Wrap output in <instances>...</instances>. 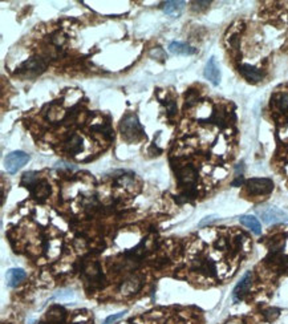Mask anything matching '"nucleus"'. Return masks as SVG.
<instances>
[{
    "mask_svg": "<svg viewBox=\"0 0 288 324\" xmlns=\"http://www.w3.org/2000/svg\"><path fill=\"white\" fill-rule=\"evenodd\" d=\"M120 131L126 141H138L144 137V129L135 114H126L122 118Z\"/></svg>",
    "mask_w": 288,
    "mask_h": 324,
    "instance_id": "1",
    "label": "nucleus"
},
{
    "mask_svg": "<svg viewBox=\"0 0 288 324\" xmlns=\"http://www.w3.org/2000/svg\"><path fill=\"white\" fill-rule=\"evenodd\" d=\"M47 63L41 57H31L20 65L18 73L23 77H36L44 72Z\"/></svg>",
    "mask_w": 288,
    "mask_h": 324,
    "instance_id": "2",
    "label": "nucleus"
},
{
    "mask_svg": "<svg viewBox=\"0 0 288 324\" xmlns=\"http://www.w3.org/2000/svg\"><path fill=\"white\" fill-rule=\"evenodd\" d=\"M246 189L251 195H267L274 190V182L270 178H250L246 182Z\"/></svg>",
    "mask_w": 288,
    "mask_h": 324,
    "instance_id": "3",
    "label": "nucleus"
},
{
    "mask_svg": "<svg viewBox=\"0 0 288 324\" xmlns=\"http://www.w3.org/2000/svg\"><path fill=\"white\" fill-rule=\"evenodd\" d=\"M262 219L266 225H275V223H288V214L280 210L279 207L268 206L263 210H259Z\"/></svg>",
    "mask_w": 288,
    "mask_h": 324,
    "instance_id": "4",
    "label": "nucleus"
},
{
    "mask_svg": "<svg viewBox=\"0 0 288 324\" xmlns=\"http://www.w3.org/2000/svg\"><path fill=\"white\" fill-rule=\"evenodd\" d=\"M28 161H29V156L27 153H24L22 150L12 152V153L7 154V157H5V169L8 173L14 174L18 170H20Z\"/></svg>",
    "mask_w": 288,
    "mask_h": 324,
    "instance_id": "5",
    "label": "nucleus"
},
{
    "mask_svg": "<svg viewBox=\"0 0 288 324\" xmlns=\"http://www.w3.org/2000/svg\"><path fill=\"white\" fill-rule=\"evenodd\" d=\"M252 280H254V275H252L251 271H247L243 275V278L239 280V283L235 286L234 291H233V300L235 303H239L243 300V297L247 295L250 288H251Z\"/></svg>",
    "mask_w": 288,
    "mask_h": 324,
    "instance_id": "6",
    "label": "nucleus"
},
{
    "mask_svg": "<svg viewBox=\"0 0 288 324\" xmlns=\"http://www.w3.org/2000/svg\"><path fill=\"white\" fill-rule=\"evenodd\" d=\"M176 174L182 186H185L187 189H194V184H195V181L198 178V173H197V170L193 166L178 167Z\"/></svg>",
    "mask_w": 288,
    "mask_h": 324,
    "instance_id": "7",
    "label": "nucleus"
},
{
    "mask_svg": "<svg viewBox=\"0 0 288 324\" xmlns=\"http://www.w3.org/2000/svg\"><path fill=\"white\" fill-rule=\"evenodd\" d=\"M203 76L206 77L212 85H219V82H221V69H219V65L216 63V59L214 56L210 57L207 61L205 71H203Z\"/></svg>",
    "mask_w": 288,
    "mask_h": 324,
    "instance_id": "8",
    "label": "nucleus"
},
{
    "mask_svg": "<svg viewBox=\"0 0 288 324\" xmlns=\"http://www.w3.org/2000/svg\"><path fill=\"white\" fill-rule=\"evenodd\" d=\"M239 73L248 81V82H259L263 80L264 72L259 68L250 65V64H242L239 65Z\"/></svg>",
    "mask_w": 288,
    "mask_h": 324,
    "instance_id": "9",
    "label": "nucleus"
},
{
    "mask_svg": "<svg viewBox=\"0 0 288 324\" xmlns=\"http://www.w3.org/2000/svg\"><path fill=\"white\" fill-rule=\"evenodd\" d=\"M82 272L85 275V278L89 280L90 283H97L100 280L103 279V275H101V269H100L99 262L90 261L85 262L82 266Z\"/></svg>",
    "mask_w": 288,
    "mask_h": 324,
    "instance_id": "10",
    "label": "nucleus"
},
{
    "mask_svg": "<svg viewBox=\"0 0 288 324\" xmlns=\"http://www.w3.org/2000/svg\"><path fill=\"white\" fill-rule=\"evenodd\" d=\"M32 197L37 201H44L50 197L51 194V186L50 184L44 180H39L36 185H33L31 189Z\"/></svg>",
    "mask_w": 288,
    "mask_h": 324,
    "instance_id": "11",
    "label": "nucleus"
},
{
    "mask_svg": "<svg viewBox=\"0 0 288 324\" xmlns=\"http://www.w3.org/2000/svg\"><path fill=\"white\" fill-rule=\"evenodd\" d=\"M65 310L61 306H52L50 310L47 311L45 314V319L48 323L52 324H60L63 323L65 319Z\"/></svg>",
    "mask_w": 288,
    "mask_h": 324,
    "instance_id": "12",
    "label": "nucleus"
},
{
    "mask_svg": "<svg viewBox=\"0 0 288 324\" xmlns=\"http://www.w3.org/2000/svg\"><path fill=\"white\" fill-rule=\"evenodd\" d=\"M26 276H27V274L22 269H11V270L7 271L5 280H7L8 287H18V284L22 283L23 280L26 279Z\"/></svg>",
    "mask_w": 288,
    "mask_h": 324,
    "instance_id": "13",
    "label": "nucleus"
},
{
    "mask_svg": "<svg viewBox=\"0 0 288 324\" xmlns=\"http://www.w3.org/2000/svg\"><path fill=\"white\" fill-rule=\"evenodd\" d=\"M169 51L173 54H183V56H190V54H197V50L191 45L181 41H171L169 44Z\"/></svg>",
    "mask_w": 288,
    "mask_h": 324,
    "instance_id": "14",
    "label": "nucleus"
},
{
    "mask_svg": "<svg viewBox=\"0 0 288 324\" xmlns=\"http://www.w3.org/2000/svg\"><path fill=\"white\" fill-rule=\"evenodd\" d=\"M64 149L69 154H79L82 150V138L79 135H72L65 141Z\"/></svg>",
    "mask_w": 288,
    "mask_h": 324,
    "instance_id": "15",
    "label": "nucleus"
},
{
    "mask_svg": "<svg viewBox=\"0 0 288 324\" xmlns=\"http://www.w3.org/2000/svg\"><path fill=\"white\" fill-rule=\"evenodd\" d=\"M141 288V280L137 276H131L129 279H126L125 282H122L120 291L124 295H131L135 294Z\"/></svg>",
    "mask_w": 288,
    "mask_h": 324,
    "instance_id": "16",
    "label": "nucleus"
},
{
    "mask_svg": "<svg viewBox=\"0 0 288 324\" xmlns=\"http://www.w3.org/2000/svg\"><path fill=\"white\" fill-rule=\"evenodd\" d=\"M239 222L243 226H246L247 229H250L255 235L262 234V225L261 222L258 221V218L254 216H242L239 218Z\"/></svg>",
    "mask_w": 288,
    "mask_h": 324,
    "instance_id": "17",
    "label": "nucleus"
},
{
    "mask_svg": "<svg viewBox=\"0 0 288 324\" xmlns=\"http://www.w3.org/2000/svg\"><path fill=\"white\" fill-rule=\"evenodd\" d=\"M185 7V1H165L162 3L163 12L170 15L173 18H176L181 14V11Z\"/></svg>",
    "mask_w": 288,
    "mask_h": 324,
    "instance_id": "18",
    "label": "nucleus"
},
{
    "mask_svg": "<svg viewBox=\"0 0 288 324\" xmlns=\"http://www.w3.org/2000/svg\"><path fill=\"white\" fill-rule=\"evenodd\" d=\"M272 103L280 112H287L288 110V92H282L274 96Z\"/></svg>",
    "mask_w": 288,
    "mask_h": 324,
    "instance_id": "19",
    "label": "nucleus"
},
{
    "mask_svg": "<svg viewBox=\"0 0 288 324\" xmlns=\"http://www.w3.org/2000/svg\"><path fill=\"white\" fill-rule=\"evenodd\" d=\"M37 181H39V174H37L36 171H29V173H26V174L23 176L22 185L31 189L33 185H36Z\"/></svg>",
    "mask_w": 288,
    "mask_h": 324,
    "instance_id": "20",
    "label": "nucleus"
},
{
    "mask_svg": "<svg viewBox=\"0 0 288 324\" xmlns=\"http://www.w3.org/2000/svg\"><path fill=\"white\" fill-rule=\"evenodd\" d=\"M263 315H264L267 322H274L275 319L279 318L280 310L279 308H275V307H271V308H267V310L263 312Z\"/></svg>",
    "mask_w": 288,
    "mask_h": 324,
    "instance_id": "21",
    "label": "nucleus"
},
{
    "mask_svg": "<svg viewBox=\"0 0 288 324\" xmlns=\"http://www.w3.org/2000/svg\"><path fill=\"white\" fill-rule=\"evenodd\" d=\"M126 314H128V311H121V312H117V314H113V315L108 316L106 319L104 320V323L103 324H113V323H116L117 320H120V319H121V318H124V316H125Z\"/></svg>",
    "mask_w": 288,
    "mask_h": 324,
    "instance_id": "22",
    "label": "nucleus"
},
{
    "mask_svg": "<svg viewBox=\"0 0 288 324\" xmlns=\"http://www.w3.org/2000/svg\"><path fill=\"white\" fill-rule=\"evenodd\" d=\"M198 101V93H195L193 89L189 90V93H186V107H190Z\"/></svg>",
    "mask_w": 288,
    "mask_h": 324,
    "instance_id": "23",
    "label": "nucleus"
},
{
    "mask_svg": "<svg viewBox=\"0 0 288 324\" xmlns=\"http://www.w3.org/2000/svg\"><path fill=\"white\" fill-rule=\"evenodd\" d=\"M166 109H167V114H169V117L174 116V114L177 113L176 101H173V100H169V101H166Z\"/></svg>",
    "mask_w": 288,
    "mask_h": 324,
    "instance_id": "24",
    "label": "nucleus"
},
{
    "mask_svg": "<svg viewBox=\"0 0 288 324\" xmlns=\"http://www.w3.org/2000/svg\"><path fill=\"white\" fill-rule=\"evenodd\" d=\"M216 219H218V216H205L202 221L199 222V227H205V226L210 225V223H212V222H215Z\"/></svg>",
    "mask_w": 288,
    "mask_h": 324,
    "instance_id": "25",
    "label": "nucleus"
},
{
    "mask_svg": "<svg viewBox=\"0 0 288 324\" xmlns=\"http://www.w3.org/2000/svg\"><path fill=\"white\" fill-rule=\"evenodd\" d=\"M150 56H153L156 59H166V56H165V52L162 51V48H154L152 52H150Z\"/></svg>",
    "mask_w": 288,
    "mask_h": 324,
    "instance_id": "26",
    "label": "nucleus"
},
{
    "mask_svg": "<svg viewBox=\"0 0 288 324\" xmlns=\"http://www.w3.org/2000/svg\"><path fill=\"white\" fill-rule=\"evenodd\" d=\"M64 40H65V37H64L61 32H56L53 36H52V41H53L56 45H61L64 43Z\"/></svg>",
    "mask_w": 288,
    "mask_h": 324,
    "instance_id": "27",
    "label": "nucleus"
},
{
    "mask_svg": "<svg viewBox=\"0 0 288 324\" xmlns=\"http://www.w3.org/2000/svg\"><path fill=\"white\" fill-rule=\"evenodd\" d=\"M193 4H195L193 7L194 9H201V8H207L209 4H210V1H194Z\"/></svg>",
    "mask_w": 288,
    "mask_h": 324,
    "instance_id": "28",
    "label": "nucleus"
}]
</instances>
